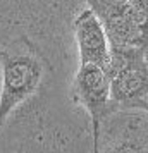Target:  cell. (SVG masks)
Returning <instances> with one entry per match:
<instances>
[{
  "instance_id": "52a82bcc",
  "label": "cell",
  "mask_w": 148,
  "mask_h": 153,
  "mask_svg": "<svg viewBox=\"0 0 148 153\" xmlns=\"http://www.w3.org/2000/svg\"><path fill=\"white\" fill-rule=\"evenodd\" d=\"M136 108H140V110H145V112H148V102H143V103H140Z\"/></svg>"
},
{
  "instance_id": "ba28073f",
  "label": "cell",
  "mask_w": 148,
  "mask_h": 153,
  "mask_svg": "<svg viewBox=\"0 0 148 153\" xmlns=\"http://www.w3.org/2000/svg\"><path fill=\"white\" fill-rule=\"evenodd\" d=\"M143 52H145V57H147V60H148V47L145 50H143Z\"/></svg>"
},
{
  "instance_id": "277c9868",
  "label": "cell",
  "mask_w": 148,
  "mask_h": 153,
  "mask_svg": "<svg viewBox=\"0 0 148 153\" xmlns=\"http://www.w3.org/2000/svg\"><path fill=\"white\" fill-rule=\"evenodd\" d=\"M74 102L83 105L91 119L93 150L97 148L102 120L115 110L110 95V76L109 71L97 64H79V69L72 84Z\"/></svg>"
},
{
  "instance_id": "8992f818",
  "label": "cell",
  "mask_w": 148,
  "mask_h": 153,
  "mask_svg": "<svg viewBox=\"0 0 148 153\" xmlns=\"http://www.w3.org/2000/svg\"><path fill=\"white\" fill-rule=\"evenodd\" d=\"M131 5H134L136 9H141V10H148V0H127Z\"/></svg>"
},
{
  "instance_id": "7a4b0ae2",
  "label": "cell",
  "mask_w": 148,
  "mask_h": 153,
  "mask_svg": "<svg viewBox=\"0 0 148 153\" xmlns=\"http://www.w3.org/2000/svg\"><path fill=\"white\" fill-rule=\"evenodd\" d=\"M109 76L115 108H136L148 102V60L143 48L110 45Z\"/></svg>"
},
{
  "instance_id": "3957f363",
  "label": "cell",
  "mask_w": 148,
  "mask_h": 153,
  "mask_svg": "<svg viewBox=\"0 0 148 153\" xmlns=\"http://www.w3.org/2000/svg\"><path fill=\"white\" fill-rule=\"evenodd\" d=\"M98 17L112 47H148V10L131 5L127 0H86Z\"/></svg>"
},
{
  "instance_id": "6da1fadb",
  "label": "cell",
  "mask_w": 148,
  "mask_h": 153,
  "mask_svg": "<svg viewBox=\"0 0 148 153\" xmlns=\"http://www.w3.org/2000/svg\"><path fill=\"white\" fill-rule=\"evenodd\" d=\"M2 62V91H0V129L12 112L33 97L40 88L43 72V59L36 48L24 38L17 52L0 47Z\"/></svg>"
},
{
  "instance_id": "5b68a950",
  "label": "cell",
  "mask_w": 148,
  "mask_h": 153,
  "mask_svg": "<svg viewBox=\"0 0 148 153\" xmlns=\"http://www.w3.org/2000/svg\"><path fill=\"white\" fill-rule=\"evenodd\" d=\"M74 35L78 43L79 64H97L109 71L110 64V42L105 29L88 7L74 19Z\"/></svg>"
}]
</instances>
